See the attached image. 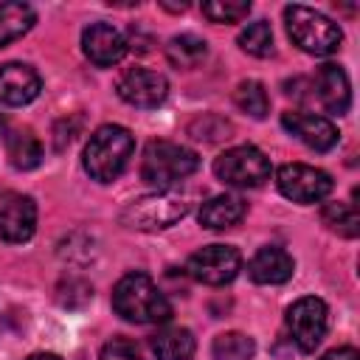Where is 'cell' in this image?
Masks as SVG:
<instances>
[{
  "label": "cell",
  "mask_w": 360,
  "mask_h": 360,
  "mask_svg": "<svg viewBox=\"0 0 360 360\" xmlns=\"http://www.w3.org/2000/svg\"><path fill=\"white\" fill-rule=\"evenodd\" d=\"M132 152H135L132 132L118 124H104L90 135L84 146V172L98 183H110L127 169Z\"/></svg>",
  "instance_id": "7a4b0ae2"
},
{
  "label": "cell",
  "mask_w": 360,
  "mask_h": 360,
  "mask_svg": "<svg viewBox=\"0 0 360 360\" xmlns=\"http://www.w3.org/2000/svg\"><path fill=\"white\" fill-rule=\"evenodd\" d=\"M214 360H250L256 354V343L245 332H222L211 343Z\"/></svg>",
  "instance_id": "7402d4cb"
},
{
  "label": "cell",
  "mask_w": 360,
  "mask_h": 360,
  "mask_svg": "<svg viewBox=\"0 0 360 360\" xmlns=\"http://www.w3.org/2000/svg\"><path fill=\"white\" fill-rule=\"evenodd\" d=\"M197 166H200V158L191 149L172 143V141H152L146 143L143 158H141V177L158 191H163L186 180L188 174H194Z\"/></svg>",
  "instance_id": "277c9868"
},
{
  "label": "cell",
  "mask_w": 360,
  "mask_h": 360,
  "mask_svg": "<svg viewBox=\"0 0 360 360\" xmlns=\"http://www.w3.org/2000/svg\"><path fill=\"white\" fill-rule=\"evenodd\" d=\"M34 22H37V14L28 3H20V0L0 3V48L28 34Z\"/></svg>",
  "instance_id": "ffe728a7"
},
{
  "label": "cell",
  "mask_w": 360,
  "mask_h": 360,
  "mask_svg": "<svg viewBox=\"0 0 360 360\" xmlns=\"http://www.w3.org/2000/svg\"><path fill=\"white\" fill-rule=\"evenodd\" d=\"M276 186L292 202H318L332 191V177L307 163H284L276 172Z\"/></svg>",
  "instance_id": "9c48e42d"
},
{
  "label": "cell",
  "mask_w": 360,
  "mask_h": 360,
  "mask_svg": "<svg viewBox=\"0 0 360 360\" xmlns=\"http://www.w3.org/2000/svg\"><path fill=\"white\" fill-rule=\"evenodd\" d=\"M284 25H287L290 39L304 53H312V56L335 53L343 42V31L338 22H332L326 14L309 6H301V3L284 6Z\"/></svg>",
  "instance_id": "3957f363"
},
{
  "label": "cell",
  "mask_w": 360,
  "mask_h": 360,
  "mask_svg": "<svg viewBox=\"0 0 360 360\" xmlns=\"http://www.w3.org/2000/svg\"><path fill=\"white\" fill-rule=\"evenodd\" d=\"M28 360H62V357H56V354H51V352H37V354H31Z\"/></svg>",
  "instance_id": "f546056e"
},
{
  "label": "cell",
  "mask_w": 360,
  "mask_h": 360,
  "mask_svg": "<svg viewBox=\"0 0 360 360\" xmlns=\"http://www.w3.org/2000/svg\"><path fill=\"white\" fill-rule=\"evenodd\" d=\"M233 101H236V107H239L242 112H248L250 118H264V115L270 112V96H267L264 84H262V82H253V79L236 84Z\"/></svg>",
  "instance_id": "603a6c76"
},
{
  "label": "cell",
  "mask_w": 360,
  "mask_h": 360,
  "mask_svg": "<svg viewBox=\"0 0 360 360\" xmlns=\"http://www.w3.org/2000/svg\"><path fill=\"white\" fill-rule=\"evenodd\" d=\"M239 48L250 56H270L273 53V28L267 20H256V22H248L239 34Z\"/></svg>",
  "instance_id": "d4e9b609"
},
{
  "label": "cell",
  "mask_w": 360,
  "mask_h": 360,
  "mask_svg": "<svg viewBox=\"0 0 360 360\" xmlns=\"http://www.w3.org/2000/svg\"><path fill=\"white\" fill-rule=\"evenodd\" d=\"M152 352L158 360H188L194 354V335L186 326H163L152 335Z\"/></svg>",
  "instance_id": "ac0fdd59"
},
{
  "label": "cell",
  "mask_w": 360,
  "mask_h": 360,
  "mask_svg": "<svg viewBox=\"0 0 360 360\" xmlns=\"http://www.w3.org/2000/svg\"><path fill=\"white\" fill-rule=\"evenodd\" d=\"M281 127L295 135L301 143H307L315 152H329L338 143V127L323 118V115H312V112H298V110H287L281 112Z\"/></svg>",
  "instance_id": "7c38bea8"
},
{
  "label": "cell",
  "mask_w": 360,
  "mask_h": 360,
  "mask_svg": "<svg viewBox=\"0 0 360 360\" xmlns=\"http://www.w3.org/2000/svg\"><path fill=\"white\" fill-rule=\"evenodd\" d=\"M287 329L301 352H315L329 329V307L315 295L298 298L287 309Z\"/></svg>",
  "instance_id": "ba28073f"
},
{
  "label": "cell",
  "mask_w": 360,
  "mask_h": 360,
  "mask_svg": "<svg viewBox=\"0 0 360 360\" xmlns=\"http://www.w3.org/2000/svg\"><path fill=\"white\" fill-rule=\"evenodd\" d=\"M188 132L197 141H219V138H231V124L222 121L219 115H202L188 127Z\"/></svg>",
  "instance_id": "4316f807"
},
{
  "label": "cell",
  "mask_w": 360,
  "mask_h": 360,
  "mask_svg": "<svg viewBox=\"0 0 360 360\" xmlns=\"http://www.w3.org/2000/svg\"><path fill=\"white\" fill-rule=\"evenodd\" d=\"M248 273L256 284H284L295 273V262L284 248L267 245L256 250V256L248 262Z\"/></svg>",
  "instance_id": "2e32d148"
},
{
  "label": "cell",
  "mask_w": 360,
  "mask_h": 360,
  "mask_svg": "<svg viewBox=\"0 0 360 360\" xmlns=\"http://www.w3.org/2000/svg\"><path fill=\"white\" fill-rule=\"evenodd\" d=\"M118 96L132 104V107H141V110H152L158 104L166 101L169 96V82L163 73L158 70H146V68H129L121 73L118 84H115Z\"/></svg>",
  "instance_id": "30bf717a"
},
{
  "label": "cell",
  "mask_w": 360,
  "mask_h": 360,
  "mask_svg": "<svg viewBox=\"0 0 360 360\" xmlns=\"http://www.w3.org/2000/svg\"><path fill=\"white\" fill-rule=\"evenodd\" d=\"M321 360H360V352H357L354 346H340V349L326 352Z\"/></svg>",
  "instance_id": "f1b7e54d"
},
{
  "label": "cell",
  "mask_w": 360,
  "mask_h": 360,
  "mask_svg": "<svg viewBox=\"0 0 360 360\" xmlns=\"http://www.w3.org/2000/svg\"><path fill=\"white\" fill-rule=\"evenodd\" d=\"M208 56V45L205 39H200L197 34H177L169 39L166 45V59L169 65L180 68V70H191V68H200Z\"/></svg>",
  "instance_id": "44dd1931"
},
{
  "label": "cell",
  "mask_w": 360,
  "mask_h": 360,
  "mask_svg": "<svg viewBox=\"0 0 360 360\" xmlns=\"http://www.w3.org/2000/svg\"><path fill=\"white\" fill-rule=\"evenodd\" d=\"M82 51L84 56L98 65V68H110L118 65L127 53V39L118 28H112L110 22H90L82 31Z\"/></svg>",
  "instance_id": "4fadbf2b"
},
{
  "label": "cell",
  "mask_w": 360,
  "mask_h": 360,
  "mask_svg": "<svg viewBox=\"0 0 360 360\" xmlns=\"http://www.w3.org/2000/svg\"><path fill=\"white\" fill-rule=\"evenodd\" d=\"M186 214H188V200L177 191L163 188V191L132 200L121 211V225H127L132 231H163V228H172L174 222H180Z\"/></svg>",
  "instance_id": "5b68a950"
},
{
  "label": "cell",
  "mask_w": 360,
  "mask_h": 360,
  "mask_svg": "<svg viewBox=\"0 0 360 360\" xmlns=\"http://www.w3.org/2000/svg\"><path fill=\"white\" fill-rule=\"evenodd\" d=\"M42 90L39 73L25 62H6L0 65V104L3 107H22L34 101Z\"/></svg>",
  "instance_id": "5bb4252c"
},
{
  "label": "cell",
  "mask_w": 360,
  "mask_h": 360,
  "mask_svg": "<svg viewBox=\"0 0 360 360\" xmlns=\"http://www.w3.org/2000/svg\"><path fill=\"white\" fill-rule=\"evenodd\" d=\"M214 174L225 183V186H236V188H256L270 177V160L262 149L256 146H233L225 149L217 160H214Z\"/></svg>",
  "instance_id": "8992f818"
},
{
  "label": "cell",
  "mask_w": 360,
  "mask_h": 360,
  "mask_svg": "<svg viewBox=\"0 0 360 360\" xmlns=\"http://www.w3.org/2000/svg\"><path fill=\"white\" fill-rule=\"evenodd\" d=\"M112 309L132 323H163L172 318V304L146 273H127L115 284Z\"/></svg>",
  "instance_id": "6da1fadb"
},
{
  "label": "cell",
  "mask_w": 360,
  "mask_h": 360,
  "mask_svg": "<svg viewBox=\"0 0 360 360\" xmlns=\"http://www.w3.org/2000/svg\"><path fill=\"white\" fill-rule=\"evenodd\" d=\"M202 14L211 22H239L250 14V3H245V0H211V3H202Z\"/></svg>",
  "instance_id": "484cf974"
},
{
  "label": "cell",
  "mask_w": 360,
  "mask_h": 360,
  "mask_svg": "<svg viewBox=\"0 0 360 360\" xmlns=\"http://www.w3.org/2000/svg\"><path fill=\"white\" fill-rule=\"evenodd\" d=\"M6 155H8V163L20 172H28V169H37L39 160H42V143L39 138L31 132V129H11L6 135Z\"/></svg>",
  "instance_id": "d6986e66"
},
{
  "label": "cell",
  "mask_w": 360,
  "mask_h": 360,
  "mask_svg": "<svg viewBox=\"0 0 360 360\" xmlns=\"http://www.w3.org/2000/svg\"><path fill=\"white\" fill-rule=\"evenodd\" d=\"M101 360H143L141 349L127 338H110L101 346Z\"/></svg>",
  "instance_id": "83f0119b"
},
{
  "label": "cell",
  "mask_w": 360,
  "mask_h": 360,
  "mask_svg": "<svg viewBox=\"0 0 360 360\" xmlns=\"http://www.w3.org/2000/svg\"><path fill=\"white\" fill-rule=\"evenodd\" d=\"M37 231V202L28 194H6L0 200V239L28 242Z\"/></svg>",
  "instance_id": "8fae6325"
},
{
  "label": "cell",
  "mask_w": 360,
  "mask_h": 360,
  "mask_svg": "<svg viewBox=\"0 0 360 360\" xmlns=\"http://www.w3.org/2000/svg\"><path fill=\"white\" fill-rule=\"evenodd\" d=\"M245 211H248V205L242 202V197H236V194H217V197L202 202L200 225H205L211 231H225V228H233L245 217Z\"/></svg>",
  "instance_id": "e0dca14e"
},
{
  "label": "cell",
  "mask_w": 360,
  "mask_h": 360,
  "mask_svg": "<svg viewBox=\"0 0 360 360\" xmlns=\"http://www.w3.org/2000/svg\"><path fill=\"white\" fill-rule=\"evenodd\" d=\"M321 219H323L332 231H338L340 236L354 239V236L360 233V214H357L354 202H326V205L321 208Z\"/></svg>",
  "instance_id": "cb8c5ba5"
},
{
  "label": "cell",
  "mask_w": 360,
  "mask_h": 360,
  "mask_svg": "<svg viewBox=\"0 0 360 360\" xmlns=\"http://www.w3.org/2000/svg\"><path fill=\"white\" fill-rule=\"evenodd\" d=\"M186 270L194 281L208 284V287H219L236 278V273L242 270V256L236 248L231 245H205L197 253L188 256Z\"/></svg>",
  "instance_id": "52a82bcc"
},
{
  "label": "cell",
  "mask_w": 360,
  "mask_h": 360,
  "mask_svg": "<svg viewBox=\"0 0 360 360\" xmlns=\"http://www.w3.org/2000/svg\"><path fill=\"white\" fill-rule=\"evenodd\" d=\"M315 93H318V101L335 115H343L352 107V84H349V76H346V70L340 65L326 62V65L318 68Z\"/></svg>",
  "instance_id": "9a60e30c"
}]
</instances>
